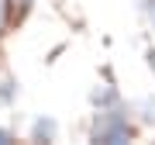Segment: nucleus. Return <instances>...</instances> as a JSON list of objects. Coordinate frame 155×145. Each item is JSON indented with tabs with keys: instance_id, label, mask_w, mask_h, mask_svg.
I'll return each instance as SVG.
<instances>
[{
	"instance_id": "obj_1",
	"label": "nucleus",
	"mask_w": 155,
	"mask_h": 145,
	"mask_svg": "<svg viewBox=\"0 0 155 145\" xmlns=\"http://www.w3.org/2000/svg\"><path fill=\"white\" fill-rule=\"evenodd\" d=\"M90 138L93 142H110V145H121L131 138V117L121 104L114 107H100L97 117H93V128H90Z\"/></svg>"
},
{
	"instance_id": "obj_2",
	"label": "nucleus",
	"mask_w": 155,
	"mask_h": 145,
	"mask_svg": "<svg viewBox=\"0 0 155 145\" xmlns=\"http://www.w3.org/2000/svg\"><path fill=\"white\" fill-rule=\"evenodd\" d=\"M90 100H93V107L100 111V107H114V104H121V93H117L110 83H100L93 93H90Z\"/></svg>"
},
{
	"instance_id": "obj_3",
	"label": "nucleus",
	"mask_w": 155,
	"mask_h": 145,
	"mask_svg": "<svg viewBox=\"0 0 155 145\" xmlns=\"http://www.w3.org/2000/svg\"><path fill=\"white\" fill-rule=\"evenodd\" d=\"M55 121H52V117H38V121H35V128H31V138L35 142H52L55 138Z\"/></svg>"
},
{
	"instance_id": "obj_4",
	"label": "nucleus",
	"mask_w": 155,
	"mask_h": 145,
	"mask_svg": "<svg viewBox=\"0 0 155 145\" xmlns=\"http://www.w3.org/2000/svg\"><path fill=\"white\" fill-rule=\"evenodd\" d=\"M134 111L145 124H155V97H141L138 104H134Z\"/></svg>"
},
{
	"instance_id": "obj_5",
	"label": "nucleus",
	"mask_w": 155,
	"mask_h": 145,
	"mask_svg": "<svg viewBox=\"0 0 155 145\" xmlns=\"http://www.w3.org/2000/svg\"><path fill=\"white\" fill-rule=\"evenodd\" d=\"M17 97V83L14 79H0V104H11Z\"/></svg>"
},
{
	"instance_id": "obj_6",
	"label": "nucleus",
	"mask_w": 155,
	"mask_h": 145,
	"mask_svg": "<svg viewBox=\"0 0 155 145\" xmlns=\"http://www.w3.org/2000/svg\"><path fill=\"white\" fill-rule=\"evenodd\" d=\"M7 17H11V0H0V31L7 28Z\"/></svg>"
},
{
	"instance_id": "obj_7",
	"label": "nucleus",
	"mask_w": 155,
	"mask_h": 145,
	"mask_svg": "<svg viewBox=\"0 0 155 145\" xmlns=\"http://www.w3.org/2000/svg\"><path fill=\"white\" fill-rule=\"evenodd\" d=\"M148 21H152V28H155V0H148Z\"/></svg>"
},
{
	"instance_id": "obj_8",
	"label": "nucleus",
	"mask_w": 155,
	"mask_h": 145,
	"mask_svg": "<svg viewBox=\"0 0 155 145\" xmlns=\"http://www.w3.org/2000/svg\"><path fill=\"white\" fill-rule=\"evenodd\" d=\"M0 142H11V131L7 128H0Z\"/></svg>"
},
{
	"instance_id": "obj_9",
	"label": "nucleus",
	"mask_w": 155,
	"mask_h": 145,
	"mask_svg": "<svg viewBox=\"0 0 155 145\" xmlns=\"http://www.w3.org/2000/svg\"><path fill=\"white\" fill-rule=\"evenodd\" d=\"M148 66H152V72H155V49L148 52Z\"/></svg>"
},
{
	"instance_id": "obj_10",
	"label": "nucleus",
	"mask_w": 155,
	"mask_h": 145,
	"mask_svg": "<svg viewBox=\"0 0 155 145\" xmlns=\"http://www.w3.org/2000/svg\"><path fill=\"white\" fill-rule=\"evenodd\" d=\"M17 4H21V11H28V7L35 4V0H17Z\"/></svg>"
}]
</instances>
